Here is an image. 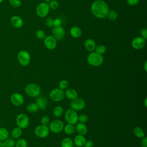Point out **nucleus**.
Here are the masks:
<instances>
[{
    "instance_id": "1",
    "label": "nucleus",
    "mask_w": 147,
    "mask_h": 147,
    "mask_svg": "<svg viewBox=\"0 0 147 147\" xmlns=\"http://www.w3.org/2000/svg\"><path fill=\"white\" fill-rule=\"evenodd\" d=\"M90 9L92 14L99 19L106 17L110 10L107 3L103 0L94 1L91 5Z\"/></svg>"
},
{
    "instance_id": "2",
    "label": "nucleus",
    "mask_w": 147,
    "mask_h": 147,
    "mask_svg": "<svg viewBox=\"0 0 147 147\" xmlns=\"http://www.w3.org/2000/svg\"><path fill=\"white\" fill-rule=\"evenodd\" d=\"M87 62L92 67H99L103 63L104 59L102 55L94 52H91L87 57Z\"/></svg>"
},
{
    "instance_id": "3",
    "label": "nucleus",
    "mask_w": 147,
    "mask_h": 147,
    "mask_svg": "<svg viewBox=\"0 0 147 147\" xmlns=\"http://www.w3.org/2000/svg\"><path fill=\"white\" fill-rule=\"evenodd\" d=\"M25 91L28 96L32 98H36L41 93V88L37 84L29 83L25 87Z\"/></svg>"
},
{
    "instance_id": "4",
    "label": "nucleus",
    "mask_w": 147,
    "mask_h": 147,
    "mask_svg": "<svg viewBox=\"0 0 147 147\" xmlns=\"http://www.w3.org/2000/svg\"><path fill=\"white\" fill-rule=\"evenodd\" d=\"M30 55L25 50H21L17 54L18 63L22 66H27L30 62Z\"/></svg>"
},
{
    "instance_id": "5",
    "label": "nucleus",
    "mask_w": 147,
    "mask_h": 147,
    "mask_svg": "<svg viewBox=\"0 0 147 147\" xmlns=\"http://www.w3.org/2000/svg\"><path fill=\"white\" fill-rule=\"evenodd\" d=\"M50 10V8L48 3L45 2H40L38 3L36 9V12L37 15L41 18L45 17L48 16Z\"/></svg>"
},
{
    "instance_id": "6",
    "label": "nucleus",
    "mask_w": 147,
    "mask_h": 147,
    "mask_svg": "<svg viewBox=\"0 0 147 147\" xmlns=\"http://www.w3.org/2000/svg\"><path fill=\"white\" fill-rule=\"evenodd\" d=\"M78 115L75 110L72 109H68L65 113V120L69 124L75 125L78 122Z\"/></svg>"
},
{
    "instance_id": "7",
    "label": "nucleus",
    "mask_w": 147,
    "mask_h": 147,
    "mask_svg": "<svg viewBox=\"0 0 147 147\" xmlns=\"http://www.w3.org/2000/svg\"><path fill=\"white\" fill-rule=\"evenodd\" d=\"M64 123L60 119H55L49 124V130L53 133H59L63 131L64 129Z\"/></svg>"
},
{
    "instance_id": "8",
    "label": "nucleus",
    "mask_w": 147,
    "mask_h": 147,
    "mask_svg": "<svg viewBox=\"0 0 147 147\" xmlns=\"http://www.w3.org/2000/svg\"><path fill=\"white\" fill-rule=\"evenodd\" d=\"M16 121L17 126L22 129L26 128L29 124V118L28 116L24 113L18 114L16 117Z\"/></svg>"
},
{
    "instance_id": "9",
    "label": "nucleus",
    "mask_w": 147,
    "mask_h": 147,
    "mask_svg": "<svg viewBox=\"0 0 147 147\" xmlns=\"http://www.w3.org/2000/svg\"><path fill=\"white\" fill-rule=\"evenodd\" d=\"M49 129L47 126L40 125L36 126L34 129V134L35 135L41 138H44L47 137L49 133Z\"/></svg>"
},
{
    "instance_id": "10",
    "label": "nucleus",
    "mask_w": 147,
    "mask_h": 147,
    "mask_svg": "<svg viewBox=\"0 0 147 147\" xmlns=\"http://www.w3.org/2000/svg\"><path fill=\"white\" fill-rule=\"evenodd\" d=\"M64 91L59 88L53 89L49 94L50 98L55 102H60L64 98Z\"/></svg>"
},
{
    "instance_id": "11",
    "label": "nucleus",
    "mask_w": 147,
    "mask_h": 147,
    "mask_svg": "<svg viewBox=\"0 0 147 147\" xmlns=\"http://www.w3.org/2000/svg\"><path fill=\"white\" fill-rule=\"evenodd\" d=\"M70 106L71 109L74 110L80 111L84 109L86 106V102L83 99L80 98H76V99L72 100Z\"/></svg>"
},
{
    "instance_id": "12",
    "label": "nucleus",
    "mask_w": 147,
    "mask_h": 147,
    "mask_svg": "<svg viewBox=\"0 0 147 147\" xmlns=\"http://www.w3.org/2000/svg\"><path fill=\"white\" fill-rule=\"evenodd\" d=\"M145 41L146 40L141 36L136 37L132 40L131 45L133 49L136 50H140L145 47Z\"/></svg>"
},
{
    "instance_id": "13",
    "label": "nucleus",
    "mask_w": 147,
    "mask_h": 147,
    "mask_svg": "<svg viewBox=\"0 0 147 147\" xmlns=\"http://www.w3.org/2000/svg\"><path fill=\"white\" fill-rule=\"evenodd\" d=\"M44 44L48 49L53 50L57 46V40L52 36H46L44 39Z\"/></svg>"
},
{
    "instance_id": "14",
    "label": "nucleus",
    "mask_w": 147,
    "mask_h": 147,
    "mask_svg": "<svg viewBox=\"0 0 147 147\" xmlns=\"http://www.w3.org/2000/svg\"><path fill=\"white\" fill-rule=\"evenodd\" d=\"M52 36L56 40H62L65 34V29L61 26L54 27L52 29Z\"/></svg>"
},
{
    "instance_id": "15",
    "label": "nucleus",
    "mask_w": 147,
    "mask_h": 147,
    "mask_svg": "<svg viewBox=\"0 0 147 147\" xmlns=\"http://www.w3.org/2000/svg\"><path fill=\"white\" fill-rule=\"evenodd\" d=\"M10 102L16 106H20L24 102L23 96L18 92H14L10 96Z\"/></svg>"
},
{
    "instance_id": "16",
    "label": "nucleus",
    "mask_w": 147,
    "mask_h": 147,
    "mask_svg": "<svg viewBox=\"0 0 147 147\" xmlns=\"http://www.w3.org/2000/svg\"><path fill=\"white\" fill-rule=\"evenodd\" d=\"M35 103L38 106L39 109L45 110L47 109L48 106V100L44 96H38L36 97Z\"/></svg>"
},
{
    "instance_id": "17",
    "label": "nucleus",
    "mask_w": 147,
    "mask_h": 147,
    "mask_svg": "<svg viewBox=\"0 0 147 147\" xmlns=\"http://www.w3.org/2000/svg\"><path fill=\"white\" fill-rule=\"evenodd\" d=\"M10 23L16 28H21L24 25L23 20L17 15L13 16L10 18Z\"/></svg>"
},
{
    "instance_id": "18",
    "label": "nucleus",
    "mask_w": 147,
    "mask_h": 147,
    "mask_svg": "<svg viewBox=\"0 0 147 147\" xmlns=\"http://www.w3.org/2000/svg\"><path fill=\"white\" fill-rule=\"evenodd\" d=\"M95 47H96L95 41L92 38H88L84 42L85 49L90 52H93L95 50Z\"/></svg>"
},
{
    "instance_id": "19",
    "label": "nucleus",
    "mask_w": 147,
    "mask_h": 147,
    "mask_svg": "<svg viewBox=\"0 0 147 147\" xmlns=\"http://www.w3.org/2000/svg\"><path fill=\"white\" fill-rule=\"evenodd\" d=\"M69 32H70L71 36L75 38H80L82 34V29L78 26H72L70 29Z\"/></svg>"
},
{
    "instance_id": "20",
    "label": "nucleus",
    "mask_w": 147,
    "mask_h": 147,
    "mask_svg": "<svg viewBox=\"0 0 147 147\" xmlns=\"http://www.w3.org/2000/svg\"><path fill=\"white\" fill-rule=\"evenodd\" d=\"M65 96L70 100H74L78 98V92L74 88H67L64 92Z\"/></svg>"
},
{
    "instance_id": "21",
    "label": "nucleus",
    "mask_w": 147,
    "mask_h": 147,
    "mask_svg": "<svg viewBox=\"0 0 147 147\" xmlns=\"http://www.w3.org/2000/svg\"><path fill=\"white\" fill-rule=\"evenodd\" d=\"M86 140V139L84 136L78 134L74 137L73 142L75 146H76L78 147H82V146H84Z\"/></svg>"
},
{
    "instance_id": "22",
    "label": "nucleus",
    "mask_w": 147,
    "mask_h": 147,
    "mask_svg": "<svg viewBox=\"0 0 147 147\" xmlns=\"http://www.w3.org/2000/svg\"><path fill=\"white\" fill-rule=\"evenodd\" d=\"M75 129L77 133H78V134H80L83 136H84L85 134H86L88 131L87 127L86 125V124L83 123H80V122H79L76 125Z\"/></svg>"
},
{
    "instance_id": "23",
    "label": "nucleus",
    "mask_w": 147,
    "mask_h": 147,
    "mask_svg": "<svg viewBox=\"0 0 147 147\" xmlns=\"http://www.w3.org/2000/svg\"><path fill=\"white\" fill-rule=\"evenodd\" d=\"M134 135L139 138H142L145 137V132L144 129L140 126H136L133 129Z\"/></svg>"
},
{
    "instance_id": "24",
    "label": "nucleus",
    "mask_w": 147,
    "mask_h": 147,
    "mask_svg": "<svg viewBox=\"0 0 147 147\" xmlns=\"http://www.w3.org/2000/svg\"><path fill=\"white\" fill-rule=\"evenodd\" d=\"M22 134V129H21L19 127H14L11 132V136L14 139H18L21 137V135Z\"/></svg>"
},
{
    "instance_id": "25",
    "label": "nucleus",
    "mask_w": 147,
    "mask_h": 147,
    "mask_svg": "<svg viewBox=\"0 0 147 147\" xmlns=\"http://www.w3.org/2000/svg\"><path fill=\"white\" fill-rule=\"evenodd\" d=\"M73 140L69 137H65L61 141V147H72Z\"/></svg>"
},
{
    "instance_id": "26",
    "label": "nucleus",
    "mask_w": 147,
    "mask_h": 147,
    "mask_svg": "<svg viewBox=\"0 0 147 147\" xmlns=\"http://www.w3.org/2000/svg\"><path fill=\"white\" fill-rule=\"evenodd\" d=\"M9 136V133L8 130L2 127H0V141H3L7 139Z\"/></svg>"
},
{
    "instance_id": "27",
    "label": "nucleus",
    "mask_w": 147,
    "mask_h": 147,
    "mask_svg": "<svg viewBox=\"0 0 147 147\" xmlns=\"http://www.w3.org/2000/svg\"><path fill=\"white\" fill-rule=\"evenodd\" d=\"M38 110L39 108L36 103H30L26 106V110L30 113H34Z\"/></svg>"
},
{
    "instance_id": "28",
    "label": "nucleus",
    "mask_w": 147,
    "mask_h": 147,
    "mask_svg": "<svg viewBox=\"0 0 147 147\" xmlns=\"http://www.w3.org/2000/svg\"><path fill=\"white\" fill-rule=\"evenodd\" d=\"M63 130H64V132L67 134L71 135V134H72L74 133L75 130V127L74 126V125L68 123V124H67L66 125H65L64 126Z\"/></svg>"
},
{
    "instance_id": "29",
    "label": "nucleus",
    "mask_w": 147,
    "mask_h": 147,
    "mask_svg": "<svg viewBox=\"0 0 147 147\" xmlns=\"http://www.w3.org/2000/svg\"><path fill=\"white\" fill-rule=\"evenodd\" d=\"M64 113V110L63 109V107L60 106H56L52 111V114L53 115L54 117H60L61 115H62V114Z\"/></svg>"
},
{
    "instance_id": "30",
    "label": "nucleus",
    "mask_w": 147,
    "mask_h": 147,
    "mask_svg": "<svg viewBox=\"0 0 147 147\" xmlns=\"http://www.w3.org/2000/svg\"><path fill=\"white\" fill-rule=\"evenodd\" d=\"M94 51L98 54L103 55L106 51V47L103 44H99L95 47Z\"/></svg>"
},
{
    "instance_id": "31",
    "label": "nucleus",
    "mask_w": 147,
    "mask_h": 147,
    "mask_svg": "<svg viewBox=\"0 0 147 147\" xmlns=\"http://www.w3.org/2000/svg\"><path fill=\"white\" fill-rule=\"evenodd\" d=\"M3 144L5 147H14L16 144V141L13 138H7L3 141Z\"/></svg>"
},
{
    "instance_id": "32",
    "label": "nucleus",
    "mask_w": 147,
    "mask_h": 147,
    "mask_svg": "<svg viewBox=\"0 0 147 147\" xmlns=\"http://www.w3.org/2000/svg\"><path fill=\"white\" fill-rule=\"evenodd\" d=\"M15 147H28V142L24 138H18L16 142Z\"/></svg>"
},
{
    "instance_id": "33",
    "label": "nucleus",
    "mask_w": 147,
    "mask_h": 147,
    "mask_svg": "<svg viewBox=\"0 0 147 147\" xmlns=\"http://www.w3.org/2000/svg\"><path fill=\"white\" fill-rule=\"evenodd\" d=\"M107 17L110 20H115L118 17V13L116 11H115L114 10H109V11L107 15Z\"/></svg>"
},
{
    "instance_id": "34",
    "label": "nucleus",
    "mask_w": 147,
    "mask_h": 147,
    "mask_svg": "<svg viewBox=\"0 0 147 147\" xmlns=\"http://www.w3.org/2000/svg\"><path fill=\"white\" fill-rule=\"evenodd\" d=\"M49 3H48L50 9L52 10H56L58 9L59 6V3L56 0H51Z\"/></svg>"
},
{
    "instance_id": "35",
    "label": "nucleus",
    "mask_w": 147,
    "mask_h": 147,
    "mask_svg": "<svg viewBox=\"0 0 147 147\" xmlns=\"http://www.w3.org/2000/svg\"><path fill=\"white\" fill-rule=\"evenodd\" d=\"M68 86V82L65 79L60 80L59 83V88L61 90H66Z\"/></svg>"
},
{
    "instance_id": "36",
    "label": "nucleus",
    "mask_w": 147,
    "mask_h": 147,
    "mask_svg": "<svg viewBox=\"0 0 147 147\" xmlns=\"http://www.w3.org/2000/svg\"><path fill=\"white\" fill-rule=\"evenodd\" d=\"M36 36L38 39L44 40L46 37L45 32L43 30H38L36 32Z\"/></svg>"
},
{
    "instance_id": "37",
    "label": "nucleus",
    "mask_w": 147,
    "mask_h": 147,
    "mask_svg": "<svg viewBox=\"0 0 147 147\" xmlns=\"http://www.w3.org/2000/svg\"><path fill=\"white\" fill-rule=\"evenodd\" d=\"M88 119V116L84 114H82L78 115V121H79L80 123H85L86 122H87Z\"/></svg>"
},
{
    "instance_id": "38",
    "label": "nucleus",
    "mask_w": 147,
    "mask_h": 147,
    "mask_svg": "<svg viewBox=\"0 0 147 147\" xmlns=\"http://www.w3.org/2000/svg\"><path fill=\"white\" fill-rule=\"evenodd\" d=\"M10 5L15 8L19 7L21 5V0H9Z\"/></svg>"
},
{
    "instance_id": "39",
    "label": "nucleus",
    "mask_w": 147,
    "mask_h": 147,
    "mask_svg": "<svg viewBox=\"0 0 147 147\" xmlns=\"http://www.w3.org/2000/svg\"><path fill=\"white\" fill-rule=\"evenodd\" d=\"M49 123H50V119H49L48 116L45 115V116H43L41 118V125L47 126L49 124Z\"/></svg>"
},
{
    "instance_id": "40",
    "label": "nucleus",
    "mask_w": 147,
    "mask_h": 147,
    "mask_svg": "<svg viewBox=\"0 0 147 147\" xmlns=\"http://www.w3.org/2000/svg\"><path fill=\"white\" fill-rule=\"evenodd\" d=\"M141 37H142L145 40L147 39V29L146 28H144L140 31Z\"/></svg>"
},
{
    "instance_id": "41",
    "label": "nucleus",
    "mask_w": 147,
    "mask_h": 147,
    "mask_svg": "<svg viewBox=\"0 0 147 147\" xmlns=\"http://www.w3.org/2000/svg\"><path fill=\"white\" fill-rule=\"evenodd\" d=\"M53 19H52L51 17L48 18L45 21V24L49 28H52L53 26Z\"/></svg>"
},
{
    "instance_id": "42",
    "label": "nucleus",
    "mask_w": 147,
    "mask_h": 147,
    "mask_svg": "<svg viewBox=\"0 0 147 147\" xmlns=\"http://www.w3.org/2000/svg\"><path fill=\"white\" fill-rule=\"evenodd\" d=\"M61 21L60 19L56 18V19L53 20V27H57V26H61Z\"/></svg>"
},
{
    "instance_id": "43",
    "label": "nucleus",
    "mask_w": 147,
    "mask_h": 147,
    "mask_svg": "<svg viewBox=\"0 0 147 147\" xmlns=\"http://www.w3.org/2000/svg\"><path fill=\"white\" fill-rule=\"evenodd\" d=\"M140 0H126L127 3L130 6H135L138 4Z\"/></svg>"
},
{
    "instance_id": "44",
    "label": "nucleus",
    "mask_w": 147,
    "mask_h": 147,
    "mask_svg": "<svg viewBox=\"0 0 147 147\" xmlns=\"http://www.w3.org/2000/svg\"><path fill=\"white\" fill-rule=\"evenodd\" d=\"M141 147H147V138L145 136L142 138V140L141 141Z\"/></svg>"
},
{
    "instance_id": "45",
    "label": "nucleus",
    "mask_w": 147,
    "mask_h": 147,
    "mask_svg": "<svg viewBox=\"0 0 147 147\" xmlns=\"http://www.w3.org/2000/svg\"><path fill=\"white\" fill-rule=\"evenodd\" d=\"M84 147H92L93 146V142L91 140H86L85 143L84 144Z\"/></svg>"
},
{
    "instance_id": "46",
    "label": "nucleus",
    "mask_w": 147,
    "mask_h": 147,
    "mask_svg": "<svg viewBox=\"0 0 147 147\" xmlns=\"http://www.w3.org/2000/svg\"><path fill=\"white\" fill-rule=\"evenodd\" d=\"M144 70L145 72L147 71V61H146L144 63Z\"/></svg>"
},
{
    "instance_id": "47",
    "label": "nucleus",
    "mask_w": 147,
    "mask_h": 147,
    "mask_svg": "<svg viewBox=\"0 0 147 147\" xmlns=\"http://www.w3.org/2000/svg\"><path fill=\"white\" fill-rule=\"evenodd\" d=\"M0 147H5L4 144H3V142L2 141H0Z\"/></svg>"
},
{
    "instance_id": "48",
    "label": "nucleus",
    "mask_w": 147,
    "mask_h": 147,
    "mask_svg": "<svg viewBox=\"0 0 147 147\" xmlns=\"http://www.w3.org/2000/svg\"><path fill=\"white\" fill-rule=\"evenodd\" d=\"M146 102H147V99L145 98V101H144V105H145V107L147 106V103H146Z\"/></svg>"
},
{
    "instance_id": "49",
    "label": "nucleus",
    "mask_w": 147,
    "mask_h": 147,
    "mask_svg": "<svg viewBox=\"0 0 147 147\" xmlns=\"http://www.w3.org/2000/svg\"><path fill=\"white\" fill-rule=\"evenodd\" d=\"M51 0H44V2H50Z\"/></svg>"
},
{
    "instance_id": "50",
    "label": "nucleus",
    "mask_w": 147,
    "mask_h": 147,
    "mask_svg": "<svg viewBox=\"0 0 147 147\" xmlns=\"http://www.w3.org/2000/svg\"><path fill=\"white\" fill-rule=\"evenodd\" d=\"M3 0H0V3L2 2H3Z\"/></svg>"
},
{
    "instance_id": "51",
    "label": "nucleus",
    "mask_w": 147,
    "mask_h": 147,
    "mask_svg": "<svg viewBox=\"0 0 147 147\" xmlns=\"http://www.w3.org/2000/svg\"><path fill=\"white\" fill-rule=\"evenodd\" d=\"M72 147H78V146H73Z\"/></svg>"
}]
</instances>
